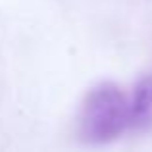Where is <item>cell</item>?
I'll return each instance as SVG.
<instances>
[{
	"label": "cell",
	"instance_id": "cell-1",
	"mask_svg": "<svg viewBox=\"0 0 152 152\" xmlns=\"http://www.w3.org/2000/svg\"><path fill=\"white\" fill-rule=\"evenodd\" d=\"M133 123L131 102L112 83H102L87 94L81 110V135L89 142H110Z\"/></svg>",
	"mask_w": 152,
	"mask_h": 152
},
{
	"label": "cell",
	"instance_id": "cell-2",
	"mask_svg": "<svg viewBox=\"0 0 152 152\" xmlns=\"http://www.w3.org/2000/svg\"><path fill=\"white\" fill-rule=\"evenodd\" d=\"M150 79H152V77H150Z\"/></svg>",
	"mask_w": 152,
	"mask_h": 152
}]
</instances>
